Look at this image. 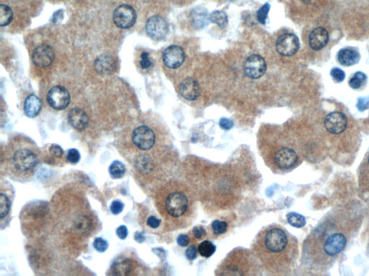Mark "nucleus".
<instances>
[{"instance_id":"f257e3e1","label":"nucleus","mask_w":369,"mask_h":276,"mask_svg":"<svg viewBox=\"0 0 369 276\" xmlns=\"http://www.w3.org/2000/svg\"><path fill=\"white\" fill-rule=\"evenodd\" d=\"M252 253L268 272L275 275L286 274L297 258V240L282 227L270 225L257 235Z\"/></svg>"},{"instance_id":"f03ea898","label":"nucleus","mask_w":369,"mask_h":276,"mask_svg":"<svg viewBox=\"0 0 369 276\" xmlns=\"http://www.w3.org/2000/svg\"><path fill=\"white\" fill-rule=\"evenodd\" d=\"M159 209L172 230L190 226L196 215L194 197L188 186L180 182L167 184L158 197Z\"/></svg>"},{"instance_id":"7ed1b4c3","label":"nucleus","mask_w":369,"mask_h":276,"mask_svg":"<svg viewBox=\"0 0 369 276\" xmlns=\"http://www.w3.org/2000/svg\"><path fill=\"white\" fill-rule=\"evenodd\" d=\"M255 256L243 250L233 251L224 260L219 268V275L244 276L249 275V271L255 267Z\"/></svg>"},{"instance_id":"20e7f679","label":"nucleus","mask_w":369,"mask_h":276,"mask_svg":"<svg viewBox=\"0 0 369 276\" xmlns=\"http://www.w3.org/2000/svg\"><path fill=\"white\" fill-rule=\"evenodd\" d=\"M322 248L324 256L328 258L337 257L345 250L347 246V237L342 232H330L327 237L323 238Z\"/></svg>"},{"instance_id":"39448f33","label":"nucleus","mask_w":369,"mask_h":276,"mask_svg":"<svg viewBox=\"0 0 369 276\" xmlns=\"http://www.w3.org/2000/svg\"><path fill=\"white\" fill-rule=\"evenodd\" d=\"M13 166L21 172H29L34 169L39 159L35 153L31 150L24 148L17 150L12 157Z\"/></svg>"},{"instance_id":"423d86ee","label":"nucleus","mask_w":369,"mask_h":276,"mask_svg":"<svg viewBox=\"0 0 369 276\" xmlns=\"http://www.w3.org/2000/svg\"><path fill=\"white\" fill-rule=\"evenodd\" d=\"M132 140L134 144L139 149L151 150L155 144V132L150 127L146 126V125L138 127L133 132Z\"/></svg>"},{"instance_id":"0eeeda50","label":"nucleus","mask_w":369,"mask_h":276,"mask_svg":"<svg viewBox=\"0 0 369 276\" xmlns=\"http://www.w3.org/2000/svg\"><path fill=\"white\" fill-rule=\"evenodd\" d=\"M137 20V13L133 6L122 4L113 12V22L121 29H129L134 26Z\"/></svg>"},{"instance_id":"6e6552de","label":"nucleus","mask_w":369,"mask_h":276,"mask_svg":"<svg viewBox=\"0 0 369 276\" xmlns=\"http://www.w3.org/2000/svg\"><path fill=\"white\" fill-rule=\"evenodd\" d=\"M47 100L52 108L57 110H62L67 108L70 104V92L64 86H54L49 91Z\"/></svg>"},{"instance_id":"1a4fd4ad","label":"nucleus","mask_w":369,"mask_h":276,"mask_svg":"<svg viewBox=\"0 0 369 276\" xmlns=\"http://www.w3.org/2000/svg\"><path fill=\"white\" fill-rule=\"evenodd\" d=\"M266 69V62L260 55H250L244 62V73L247 77L252 79L262 77L265 74Z\"/></svg>"},{"instance_id":"9d476101","label":"nucleus","mask_w":369,"mask_h":276,"mask_svg":"<svg viewBox=\"0 0 369 276\" xmlns=\"http://www.w3.org/2000/svg\"><path fill=\"white\" fill-rule=\"evenodd\" d=\"M146 31L151 38L160 40L165 38L168 33V24L160 16H152L146 23Z\"/></svg>"},{"instance_id":"9b49d317","label":"nucleus","mask_w":369,"mask_h":276,"mask_svg":"<svg viewBox=\"0 0 369 276\" xmlns=\"http://www.w3.org/2000/svg\"><path fill=\"white\" fill-rule=\"evenodd\" d=\"M299 46V40L294 34L282 35L276 41L277 51L283 56H292L296 54Z\"/></svg>"},{"instance_id":"f8f14e48","label":"nucleus","mask_w":369,"mask_h":276,"mask_svg":"<svg viewBox=\"0 0 369 276\" xmlns=\"http://www.w3.org/2000/svg\"><path fill=\"white\" fill-rule=\"evenodd\" d=\"M347 120L345 114L339 112H331L324 120V127L329 133L339 135L347 128Z\"/></svg>"},{"instance_id":"ddd939ff","label":"nucleus","mask_w":369,"mask_h":276,"mask_svg":"<svg viewBox=\"0 0 369 276\" xmlns=\"http://www.w3.org/2000/svg\"><path fill=\"white\" fill-rule=\"evenodd\" d=\"M184 50L178 45H171L165 49L162 55L164 64L170 68H178L184 63Z\"/></svg>"},{"instance_id":"4468645a","label":"nucleus","mask_w":369,"mask_h":276,"mask_svg":"<svg viewBox=\"0 0 369 276\" xmlns=\"http://www.w3.org/2000/svg\"><path fill=\"white\" fill-rule=\"evenodd\" d=\"M55 54L53 48L49 45H39L34 50L32 59L34 64L40 68H46L53 63Z\"/></svg>"},{"instance_id":"2eb2a0df","label":"nucleus","mask_w":369,"mask_h":276,"mask_svg":"<svg viewBox=\"0 0 369 276\" xmlns=\"http://www.w3.org/2000/svg\"><path fill=\"white\" fill-rule=\"evenodd\" d=\"M329 34L324 27H319L311 31L309 36V46L314 50H320L327 45Z\"/></svg>"},{"instance_id":"dca6fc26","label":"nucleus","mask_w":369,"mask_h":276,"mask_svg":"<svg viewBox=\"0 0 369 276\" xmlns=\"http://www.w3.org/2000/svg\"><path fill=\"white\" fill-rule=\"evenodd\" d=\"M180 92L187 100H196L200 95V86L198 81L193 78H185L180 84Z\"/></svg>"},{"instance_id":"f3484780","label":"nucleus","mask_w":369,"mask_h":276,"mask_svg":"<svg viewBox=\"0 0 369 276\" xmlns=\"http://www.w3.org/2000/svg\"><path fill=\"white\" fill-rule=\"evenodd\" d=\"M68 120L70 125L74 128L78 130H83L88 127L89 118L88 114L83 109L73 108L70 111L68 114Z\"/></svg>"},{"instance_id":"a211bd4d","label":"nucleus","mask_w":369,"mask_h":276,"mask_svg":"<svg viewBox=\"0 0 369 276\" xmlns=\"http://www.w3.org/2000/svg\"><path fill=\"white\" fill-rule=\"evenodd\" d=\"M94 66L97 72L101 74H110L116 68V62L111 55L103 54L98 57Z\"/></svg>"},{"instance_id":"6ab92c4d","label":"nucleus","mask_w":369,"mask_h":276,"mask_svg":"<svg viewBox=\"0 0 369 276\" xmlns=\"http://www.w3.org/2000/svg\"><path fill=\"white\" fill-rule=\"evenodd\" d=\"M337 59L342 66H351L358 63L360 55L353 48H342L337 54Z\"/></svg>"},{"instance_id":"aec40b11","label":"nucleus","mask_w":369,"mask_h":276,"mask_svg":"<svg viewBox=\"0 0 369 276\" xmlns=\"http://www.w3.org/2000/svg\"><path fill=\"white\" fill-rule=\"evenodd\" d=\"M42 107V102L37 96L30 95L26 98L24 103L25 113L28 117L33 118L40 113Z\"/></svg>"},{"instance_id":"412c9836","label":"nucleus","mask_w":369,"mask_h":276,"mask_svg":"<svg viewBox=\"0 0 369 276\" xmlns=\"http://www.w3.org/2000/svg\"><path fill=\"white\" fill-rule=\"evenodd\" d=\"M191 23L196 28L201 29L209 23V16L207 10L201 6L195 8L191 13Z\"/></svg>"},{"instance_id":"4be33fe9","label":"nucleus","mask_w":369,"mask_h":276,"mask_svg":"<svg viewBox=\"0 0 369 276\" xmlns=\"http://www.w3.org/2000/svg\"><path fill=\"white\" fill-rule=\"evenodd\" d=\"M359 186L362 192L369 194V155L365 157L359 170Z\"/></svg>"},{"instance_id":"5701e85b","label":"nucleus","mask_w":369,"mask_h":276,"mask_svg":"<svg viewBox=\"0 0 369 276\" xmlns=\"http://www.w3.org/2000/svg\"><path fill=\"white\" fill-rule=\"evenodd\" d=\"M134 270V264L129 260L117 263L113 266V274L117 276H128Z\"/></svg>"},{"instance_id":"b1692460","label":"nucleus","mask_w":369,"mask_h":276,"mask_svg":"<svg viewBox=\"0 0 369 276\" xmlns=\"http://www.w3.org/2000/svg\"><path fill=\"white\" fill-rule=\"evenodd\" d=\"M209 20L213 23L217 24L221 28L225 27L228 24L227 15L222 11L216 10L211 12L209 15Z\"/></svg>"},{"instance_id":"393cba45","label":"nucleus","mask_w":369,"mask_h":276,"mask_svg":"<svg viewBox=\"0 0 369 276\" xmlns=\"http://www.w3.org/2000/svg\"><path fill=\"white\" fill-rule=\"evenodd\" d=\"M13 18V12L10 6L1 4L0 6V25L2 27L8 25Z\"/></svg>"},{"instance_id":"a878e982","label":"nucleus","mask_w":369,"mask_h":276,"mask_svg":"<svg viewBox=\"0 0 369 276\" xmlns=\"http://www.w3.org/2000/svg\"><path fill=\"white\" fill-rule=\"evenodd\" d=\"M198 253L203 258H209L214 254L216 251V246L208 240L203 241L198 248Z\"/></svg>"},{"instance_id":"bb28decb","label":"nucleus","mask_w":369,"mask_h":276,"mask_svg":"<svg viewBox=\"0 0 369 276\" xmlns=\"http://www.w3.org/2000/svg\"><path fill=\"white\" fill-rule=\"evenodd\" d=\"M109 172L114 179H121L125 174V166L119 161H113L110 166Z\"/></svg>"},{"instance_id":"cd10ccee","label":"nucleus","mask_w":369,"mask_h":276,"mask_svg":"<svg viewBox=\"0 0 369 276\" xmlns=\"http://www.w3.org/2000/svg\"><path fill=\"white\" fill-rule=\"evenodd\" d=\"M287 220L289 225L296 228H301L306 225V219L299 214L291 212L287 215Z\"/></svg>"},{"instance_id":"c85d7f7f","label":"nucleus","mask_w":369,"mask_h":276,"mask_svg":"<svg viewBox=\"0 0 369 276\" xmlns=\"http://www.w3.org/2000/svg\"><path fill=\"white\" fill-rule=\"evenodd\" d=\"M211 230L213 233L216 236L225 234L228 230V223L225 221L221 220H215L211 224Z\"/></svg>"},{"instance_id":"c756f323","label":"nucleus","mask_w":369,"mask_h":276,"mask_svg":"<svg viewBox=\"0 0 369 276\" xmlns=\"http://www.w3.org/2000/svg\"><path fill=\"white\" fill-rule=\"evenodd\" d=\"M366 79V75L363 72H357L354 74L351 79L350 80L349 84L352 89H359L362 86L364 81Z\"/></svg>"},{"instance_id":"7c9ffc66","label":"nucleus","mask_w":369,"mask_h":276,"mask_svg":"<svg viewBox=\"0 0 369 276\" xmlns=\"http://www.w3.org/2000/svg\"><path fill=\"white\" fill-rule=\"evenodd\" d=\"M0 202H1V219H4L8 215L11 210V201L6 194L2 193L0 195Z\"/></svg>"},{"instance_id":"2f4dec72","label":"nucleus","mask_w":369,"mask_h":276,"mask_svg":"<svg viewBox=\"0 0 369 276\" xmlns=\"http://www.w3.org/2000/svg\"><path fill=\"white\" fill-rule=\"evenodd\" d=\"M270 4H269L268 3H266V4L262 5L261 7H260V9L257 10V20L259 21V22H260V23H261L262 24H265V22H266L267 17H268L269 11H270Z\"/></svg>"},{"instance_id":"473e14b6","label":"nucleus","mask_w":369,"mask_h":276,"mask_svg":"<svg viewBox=\"0 0 369 276\" xmlns=\"http://www.w3.org/2000/svg\"><path fill=\"white\" fill-rule=\"evenodd\" d=\"M93 246L98 252L104 253L108 249V243L106 240H103V238H98L95 240Z\"/></svg>"},{"instance_id":"72a5a7b5","label":"nucleus","mask_w":369,"mask_h":276,"mask_svg":"<svg viewBox=\"0 0 369 276\" xmlns=\"http://www.w3.org/2000/svg\"><path fill=\"white\" fill-rule=\"evenodd\" d=\"M331 76L337 82H342L345 78V73L338 68H332L330 72Z\"/></svg>"},{"instance_id":"f704fd0d","label":"nucleus","mask_w":369,"mask_h":276,"mask_svg":"<svg viewBox=\"0 0 369 276\" xmlns=\"http://www.w3.org/2000/svg\"><path fill=\"white\" fill-rule=\"evenodd\" d=\"M67 160L70 163H78L80 160V154L77 149H70L67 153Z\"/></svg>"},{"instance_id":"c9c22d12","label":"nucleus","mask_w":369,"mask_h":276,"mask_svg":"<svg viewBox=\"0 0 369 276\" xmlns=\"http://www.w3.org/2000/svg\"><path fill=\"white\" fill-rule=\"evenodd\" d=\"M198 249H197L196 245H192L185 251V256L190 261H193L198 256Z\"/></svg>"},{"instance_id":"e433bc0d","label":"nucleus","mask_w":369,"mask_h":276,"mask_svg":"<svg viewBox=\"0 0 369 276\" xmlns=\"http://www.w3.org/2000/svg\"><path fill=\"white\" fill-rule=\"evenodd\" d=\"M140 65L144 69L149 68V67L152 66V62L149 58V55L147 52H143L142 55H141Z\"/></svg>"},{"instance_id":"4c0bfd02","label":"nucleus","mask_w":369,"mask_h":276,"mask_svg":"<svg viewBox=\"0 0 369 276\" xmlns=\"http://www.w3.org/2000/svg\"><path fill=\"white\" fill-rule=\"evenodd\" d=\"M124 204L120 201H114L111 205V211L113 215H119L124 210Z\"/></svg>"},{"instance_id":"58836bf2","label":"nucleus","mask_w":369,"mask_h":276,"mask_svg":"<svg viewBox=\"0 0 369 276\" xmlns=\"http://www.w3.org/2000/svg\"><path fill=\"white\" fill-rule=\"evenodd\" d=\"M193 235L196 239L201 240L206 236V230L202 227H196L193 228Z\"/></svg>"},{"instance_id":"ea45409f","label":"nucleus","mask_w":369,"mask_h":276,"mask_svg":"<svg viewBox=\"0 0 369 276\" xmlns=\"http://www.w3.org/2000/svg\"><path fill=\"white\" fill-rule=\"evenodd\" d=\"M49 151H50L51 154L56 157V158H61L64 155L63 150L58 145H52L50 149H49Z\"/></svg>"},{"instance_id":"a19ab883","label":"nucleus","mask_w":369,"mask_h":276,"mask_svg":"<svg viewBox=\"0 0 369 276\" xmlns=\"http://www.w3.org/2000/svg\"><path fill=\"white\" fill-rule=\"evenodd\" d=\"M357 109L360 111H364L369 107V99L366 98H360L357 103Z\"/></svg>"},{"instance_id":"79ce46f5","label":"nucleus","mask_w":369,"mask_h":276,"mask_svg":"<svg viewBox=\"0 0 369 276\" xmlns=\"http://www.w3.org/2000/svg\"><path fill=\"white\" fill-rule=\"evenodd\" d=\"M178 243L179 246L181 247H187L191 243V239H190L189 236L187 235H180L178 237Z\"/></svg>"},{"instance_id":"37998d69","label":"nucleus","mask_w":369,"mask_h":276,"mask_svg":"<svg viewBox=\"0 0 369 276\" xmlns=\"http://www.w3.org/2000/svg\"><path fill=\"white\" fill-rule=\"evenodd\" d=\"M116 235L119 237L120 239L124 240L127 238L128 236V229L124 225L120 226L116 230Z\"/></svg>"},{"instance_id":"c03bdc74","label":"nucleus","mask_w":369,"mask_h":276,"mask_svg":"<svg viewBox=\"0 0 369 276\" xmlns=\"http://www.w3.org/2000/svg\"><path fill=\"white\" fill-rule=\"evenodd\" d=\"M161 220L154 216L149 217L148 220H147V225L152 228L156 229L159 228Z\"/></svg>"},{"instance_id":"a18cd8bd","label":"nucleus","mask_w":369,"mask_h":276,"mask_svg":"<svg viewBox=\"0 0 369 276\" xmlns=\"http://www.w3.org/2000/svg\"><path fill=\"white\" fill-rule=\"evenodd\" d=\"M233 124L232 121L229 120V119L222 118L220 120V126L221 128L224 129V130H230L232 128Z\"/></svg>"},{"instance_id":"49530a36","label":"nucleus","mask_w":369,"mask_h":276,"mask_svg":"<svg viewBox=\"0 0 369 276\" xmlns=\"http://www.w3.org/2000/svg\"><path fill=\"white\" fill-rule=\"evenodd\" d=\"M60 17H63V13H62V11H57V12L54 13L53 17L54 22H60V20H59V19H60Z\"/></svg>"},{"instance_id":"de8ad7c7","label":"nucleus","mask_w":369,"mask_h":276,"mask_svg":"<svg viewBox=\"0 0 369 276\" xmlns=\"http://www.w3.org/2000/svg\"><path fill=\"white\" fill-rule=\"evenodd\" d=\"M135 240L137 242H139V243H142L145 240V238H144L143 235L141 234V233H137L135 235Z\"/></svg>"},{"instance_id":"09e8293b","label":"nucleus","mask_w":369,"mask_h":276,"mask_svg":"<svg viewBox=\"0 0 369 276\" xmlns=\"http://www.w3.org/2000/svg\"><path fill=\"white\" fill-rule=\"evenodd\" d=\"M301 1H303L304 3H309L311 0H301Z\"/></svg>"},{"instance_id":"8fccbe9b","label":"nucleus","mask_w":369,"mask_h":276,"mask_svg":"<svg viewBox=\"0 0 369 276\" xmlns=\"http://www.w3.org/2000/svg\"><path fill=\"white\" fill-rule=\"evenodd\" d=\"M226 1H232V0H226Z\"/></svg>"}]
</instances>
